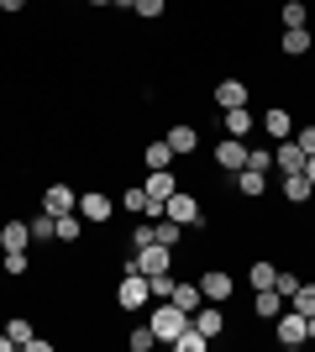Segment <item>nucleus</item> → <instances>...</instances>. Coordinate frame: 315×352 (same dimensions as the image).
Segmentation results:
<instances>
[{
    "mask_svg": "<svg viewBox=\"0 0 315 352\" xmlns=\"http://www.w3.org/2000/svg\"><path fill=\"white\" fill-rule=\"evenodd\" d=\"M126 268H137V274H168V268H174V248H163V242H148V248H137V252H126V258H121V274H126Z\"/></svg>",
    "mask_w": 315,
    "mask_h": 352,
    "instance_id": "f257e3e1",
    "label": "nucleus"
},
{
    "mask_svg": "<svg viewBox=\"0 0 315 352\" xmlns=\"http://www.w3.org/2000/svg\"><path fill=\"white\" fill-rule=\"evenodd\" d=\"M148 326H152V337H158V342H174L184 326H189V310H179L174 300H152V321Z\"/></svg>",
    "mask_w": 315,
    "mask_h": 352,
    "instance_id": "f03ea898",
    "label": "nucleus"
},
{
    "mask_svg": "<svg viewBox=\"0 0 315 352\" xmlns=\"http://www.w3.org/2000/svg\"><path fill=\"white\" fill-rule=\"evenodd\" d=\"M163 216H174L184 232H205V210H200V200L189 190H174V195H168V200H163Z\"/></svg>",
    "mask_w": 315,
    "mask_h": 352,
    "instance_id": "7ed1b4c3",
    "label": "nucleus"
},
{
    "mask_svg": "<svg viewBox=\"0 0 315 352\" xmlns=\"http://www.w3.org/2000/svg\"><path fill=\"white\" fill-rule=\"evenodd\" d=\"M116 305H121V310H142V305H152L148 274H137V268H126V274H121V284H116Z\"/></svg>",
    "mask_w": 315,
    "mask_h": 352,
    "instance_id": "20e7f679",
    "label": "nucleus"
},
{
    "mask_svg": "<svg viewBox=\"0 0 315 352\" xmlns=\"http://www.w3.org/2000/svg\"><path fill=\"white\" fill-rule=\"evenodd\" d=\"M273 337H279V347H305V342H310V326H305V316L294 305H284V310H279V331H273Z\"/></svg>",
    "mask_w": 315,
    "mask_h": 352,
    "instance_id": "39448f33",
    "label": "nucleus"
},
{
    "mask_svg": "<svg viewBox=\"0 0 315 352\" xmlns=\"http://www.w3.org/2000/svg\"><path fill=\"white\" fill-rule=\"evenodd\" d=\"M200 294H205L210 305H226V300L237 294V279H231L226 268H205V274H200Z\"/></svg>",
    "mask_w": 315,
    "mask_h": 352,
    "instance_id": "423d86ee",
    "label": "nucleus"
},
{
    "mask_svg": "<svg viewBox=\"0 0 315 352\" xmlns=\"http://www.w3.org/2000/svg\"><path fill=\"white\" fill-rule=\"evenodd\" d=\"M79 216L90 221V226H105V221L116 216V200H110L105 190H84L79 195Z\"/></svg>",
    "mask_w": 315,
    "mask_h": 352,
    "instance_id": "0eeeda50",
    "label": "nucleus"
},
{
    "mask_svg": "<svg viewBox=\"0 0 315 352\" xmlns=\"http://www.w3.org/2000/svg\"><path fill=\"white\" fill-rule=\"evenodd\" d=\"M5 331H11V342H16V347H27V352H53V342H47V337H37L27 316H11V321H5Z\"/></svg>",
    "mask_w": 315,
    "mask_h": 352,
    "instance_id": "6e6552de",
    "label": "nucleus"
},
{
    "mask_svg": "<svg viewBox=\"0 0 315 352\" xmlns=\"http://www.w3.org/2000/svg\"><path fill=\"white\" fill-rule=\"evenodd\" d=\"M221 132H226V137H242V142H247V137L257 132L253 111H247V105H231V111H221Z\"/></svg>",
    "mask_w": 315,
    "mask_h": 352,
    "instance_id": "1a4fd4ad",
    "label": "nucleus"
},
{
    "mask_svg": "<svg viewBox=\"0 0 315 352\" xmlns=\"http://www.w3.org/2000/svg\"><path fill=\"white\" fill-rule=\"evenodd\" d=\"M215 163H221L226 174L247 168V142H242V137H221V142H215Z\"/></svg>",
    "mask_w": 315,
    "mask_h": 352,
    "instance_id": "9d476101",
    "label": "nucleus"
},
{
    "mask_svg": "<svg viewBox=\"0 0 315 352\" xmlns=\"http://www.w3.org/2000/svg\"><path fill=\"white\" fill-rule=\"evenodd\" d=\"M43 210L47 216H69V210H79V195L69 190V184H47L43 190Z\"/></svg>",
    "mask_w": 315,
    "mask_h": 352,
    "instance_id": "9b49d317",
    "label": "nucleus"
},
{
    "mask_svg": "<svg viewBox=\"0 0 315 352\" xmlns=\"http://www.w3.org/2000/svg\"><path fill=\"white\" fill-rule=\"evenodd\" d=\"M273 168H279V174H300V168H305V153H300L294 137H284V142L273 147Z\"/></svg>",
    "mask_w": 315,
    "mask_h": 352,
    "instance_id": "f8f14e48",
    "label": "nucleus"
},
{
    "mask_svg": "<svg viewBox=\"0 0 315 352\" xmlns=\"http://www.w3.org/2000/svg\"><path fill=\"white\" fill-rule=\"evenodd\" d=\"M163 142L174 147V158H189V153H200V132H195V126H168Z\"/></svg>",
    "mask_w": 315,
    "mask_h": 352,
    "instance_id": "ddd939ff",
    "label": "nucleus"
},
{
    "mask_svg": "<svg viewBox=\"0 0 315 352\" xmlns=\"http://www.w3.org/2000/svg\"><path fill=\"white\" fill-rule=\"evenodd\" d=\"M0 248L5 252H27L32 248V226L27 221H5V226H0Z\"/></svg>",
    "mask_w": 315,
    "mask_h": 352,
    "instance_id": "4468645a",
    "label": "nucleus"
},
{
    "mask_svg": "<svg viewBox=\"0 0 315 352\" xmlns=\"http://www.w3.org/2000/svg\"><path fill=\"white\" fill-rule=\"evenodd\" d=\"M257 126H263V132H268L273 142H284V137H294V116H289L284 105H273V111H268L263 121H257Z\"/></svg>",
    "mask_w": 315,
    "mask_h": 352,
    "instance_id": "2eb2a0df",
    "label": "nucleus"
},
{
    "mask_svg": "<svg viewBox=\"0 0 315 352\" xmlns=\"http://www.w3.org/2000/svg\"><path fill=\"white\" fill-rule=\"evenodd\" d=\"M310 27H284V37H279V47H284V58H305L310 53Z\"/></svg>",
    "mask_w": 315,
    "mask_h": 352,
    "instance_id": "dca6fc26",
    "label": "nucleus"
},
{
    "mask_svg": "<svg viewBox=\"0 0 315 352\" xmlns=\"http://www.w3.org/2000/svg\"><path fill=\"white\" fill-rule=\"evenodd\" d=\"M279 310H284V294L279 289H257L253 294V316L257 321H279Z\"/></svg>",
    "mask_w": 315,
    "mask_h": 352,
    "instance_id": "f3484780",
    "label": "nucleus"
},
{
    "mask_svg": "<svg viewBox=\"0 0 315 352\" xmlns=\"http://www.w3.org/2000/svg\"><path fill=\"white\" fill-rule=\"evenodd\" d=\"M237 190L247 195V200H257V195H268V174H263V168H237Z\"/></svg>",
    "mask_w": 315,
    "mask_h": 352,
    "instance_id": "a211bd4d",
    "label": "nucleus"
},
{
    "mask_svg": "<svg viewBox=\"0 0 315 352\" xmlns=\"http://www.w3.org/2000/svg\"><path fill=\"white\" fill-rule=\"evenodd\" d=\"M189 321H195L200 331H205V337H221V331H226V316H221V305H210V300L195 310V316H189Z\"/></svg>",
    "mask_w": 315,
    "mask_h": 352,
    "instance_id": "6ab92c4d",
    "label": "nucleus"
},
{
    "mask_svg": "<svg viewBox=\"0 0 315 352\" xmlns=\"http://www.w3.org/2000/svg\"><path fill=\"white\" fill-rule=\"evenodd\" d=\"M284 200H289V206H305V200H315V184L305 179V168H300V174H284Z\"/></svg>",
    "mask_w": 315,
    "mask_h": 352,
    "instance_id": "aec40b11",
    "label": "nucleus"
},
{
    "mask_svg": "<svg viewBox=\"0 0 315 352\" xmlns=\"http://www.w3.org/2000/svg\"><path fill=\"white\" fill-rule=\"evenodd\" d=\"M215 105H221V111L247 105V85H242V79H221V85H215Z\"/></svg>",
    "mask_w": 315,
    "mask_h": 352,
    "instance_id": "412c9836",
    "label": "nucleus"
},
{
    "mask_svg": "<svg viewBox=\"0 0 315 352\" xmlns=\"http://www.w3.org/2000/svg\"><path fill=\"white\" fill-rule=\"evenodd\" d=\"M168 347H179V352H205V347H210V337H205V331H200L195 321H189V326H184V331H179V337L168 342Z\"/></svg>",
    "mask_w": 315,
    "mask_h": 352,
    "instance_id": "4be33fe9",
    "label": "nucleus"
},
{
    "mask_svg": "<svg viewBox=\"0 0 315 352\" xmlns=\"http://www.w3.org/2000/svg\"><path fill=\"white\" fill-rule=\"evenodd\" d=\"M27 226H32V242H58V216H47V210H37V216H32Z\"/></svg>",
    "mask_w": 315,
    "mask_h": 352,
    "instance_id": "5701e85b",
    "label": "nucleus"
},
{
    "mask_svg": "<svg viewBox=\"0 0 315 352\" xmlns=\"http://www.w3.org/2000/svg\"><path fill=\"white\" fill-rule=\"evenodd\" d=\"M142 163H148V168H174V147H168L163 137H158V142H148V147H142Z\"/></svg>",
    "mask_w": 315,
    "mask_h": 352,
    "instance_id": "b1692460",
    "label": "nucleus"
},
{
    "mask_svg": "<svg viewBox=\"0 0 315 352\" xmlns=\"http://www.w3.org/2000/svg\"><path fill=\"white\" fill-rule=\"evenodd\" d=\"M273 279H279V263H268V258H257V263L247 268V284H253V289H273Z\"/></svg>",
    "mask_w": 315,
    "mask_h": 352,
    "instance_id": "393cba45",
    "label": "nucleus"
},
{
    "mask_svg": "<svg viewBox=\"0 0 315 352\" xmlns=\"http://www.w3.org/2000/svg\"><path fill=\"white\" fill-rule=\"evenodd\" d=\"M174 305H179V310H189V316H195V310L205 305V294H200V284H174Z\"/></svg>",
    "mask_w": 315,
    "mask_h": 352,
    "instance_id": "a878e982",
    "label": "nucleus"
},
{
    "mask_svg": "<svg viewBox=\"0 0 315 352\" xmlns=\"http://www.w3.org/2000/svg\"><path fill=\"white\" fill-rule=\"evenodd\" d=\"M121 210H132V216H148V190H142V184H132V190L121 195ZM152 221V216H148Z\"/></svg>",
    "mask_w": 315,
    "mask_h": 352,
    "instance_id": "bb28decb",
    "label": "nucleus"
},
{
    "mask_svg": "<svg viewBox=\"0 0 315 352\" xmlns=\"http://www.w3.org/2000/svg\"><path fill=\"white\" fill-rule=\"evenodd\" d=\"M158 242H163V248H179V242H184V226L174 216H158Z\"/></svg>",
    "mask_w": 315,
    "mask_h": 352,
    "instance_id": "cd10ccee",
    "label": "nucleus"
},
{
    "mask_svg": "<svg viewBox=\"0 0 315 352\" xmlns=\"http://www.w3.org/2000/svg\"><path fill=\"white\" fill-rule=\"evenodd\" d=\"M79 236H84V216H74V210L58 216V242H79Z\"/></svg>",
    "mask_w": 315,
    "mask_h": 352,
    "instance_id": "c85d7f7f",
    "label": "nucleus"
},
{
    "mask_svg": "<svg viewBox=\"0 0 315 352\" xmlns=\"http://www.w3.org/2000/svg\"><path fill=\"white\" fill-rule=\"evenodd\" d=\"M126 347H132V352H152V347H158L152 326H132V331H126Z\"/></svg>",
    "mask_w": 315,
    "mask_h": 352,
    "instance_id": "c756f323",
    "label": "nucleus"
},
{
    "mask_svg": "<svg viewBox=\"0 0 315 352\" xmlns=\"http://www.w3.org/2000/svg\"><path fill=\"white\" fill-rule=\"evenodd\" d=\"M148 242H158V221L137 216V226H132V248H148Z\"/></svg>",
    "mask_w": 315,
    "mask_h": 352,
    "instance_id": "7c9ffc66",
    "label": "nucleus"
},
{
    "mask_svg": "<svg viewBox=\"0 0 315 352\" xmlns=\"http://www.w3.org/2000/svg\"><path fill=\"white\" fill-rule=\"evenodd\" d=\"M174 284L179 279H174V268H168V274H152L148 289H152V300H174Z\"/></svg>",
    "mask_w": 315,
    "mask_h": 352,
    "instance_id": "2f4dec72",
    "label": "nucleus"
},
{
    "mask_svg": "<svg viewBox=\"0 0 315 352\" xmlns=\"http://www.w3.org/2000/svg\"><path fill=\"white\" fill-rule=\"evenodd\" d=\"M289 305L300 310V316H315V284L300 279V289H294V300H289Z\"/></svg>",
    "mask_w": 315,
    "mask_h": 352,
    "instance_id": "473e14b6",
    "label": "nucleus"
},
{
    "mask_svg": "<svg viewBox=\"0 0 315 352\" xmlns=\"http://www.w3.org/2000/svg\"><path fill=\"white\" fill-rule=\"evenodd\" d=\"M310 21V6L305 0H284V27H305Z\"/></svg>",
    "mask_w": 315,
    "mask_h": 352,
    "instance_id": "72a5a7b5",
    "label": "nucleus"
},
{
    "mask_svg": "<svg viewBox=\"0 0 315 352\" xmlns=\"http://www.w3.org/2000/svg\"><path fill=\"white\" fill-rule=\"evenodd\" d=\"M247 168H263V174H273V147H247Z\"/></svg>",
    "mask_w": 315,
    "mask_h": 352,
    "instance_id": "f704fd0d",
    "label": "nucleus"
},
{
    "mask_svg": "<svg viewBox=\"0 0 315 352\" xmlns=\"http://www.w3.org/2000/svg\"><path fill=\"white\" fill-rule=\"evenodd\" d=\"M273 289L284 294V305L294 300V289H300V274H289V268H279V279H273Z\"/></svg>",
    "mask_w": 315,
    "mask_h": 352,
    "instance_id": "c9c22d12",
    "label": "nucleus"
},
{
    "mask_svg": "<svg viewBox=\"0 0 315 352\" xmlns=\"http://www.w3.org/2000/svg\"><path fill=\"white\" fill-rule=\"evenodd\" d=\"M27 268H32V258H27V252H5V274H11V279H21Z\"/></svg>",
    "mask_w": 315,
    "mask_h": 352,
    "instance_id": "e433bc0d",
    "label": "nucleus"
},
{
    "mask_svg": "<svg viewBox=\"0 0 315 352\" xmlns=\"http://www.w3.org/2000/svg\"><path fill=\"white\" fill-rule=\"evenodd\" d=\"M163 6H168V0H132V11L148 16V21H158V16H163Z\"/></svg>",
    "mask_w": 315,
    "mask_h": 352,
    "instance_id": "4c0bfd02",
    "label": "nucleus"
},
{
    "mask_svg": "<svg viewBox=\"0 0 315 352\" xmlns=\"http://www.w3.org/2000/svg\"><path fill=\"white\" fill-rule=\"evenodd\" d=\"M294 142H300L305 158H315V126H294Z\"/></svg>",
    "mask_w": 315,
    "mask_h": 352,
    "instance_id": "58836bf2",
    "label": "nucleus"
},
{
    "mask_svg": "<svg viewBox=\"0 0 315 352\" xmlns=\"http://www.w3.org/2000/svg\"><path fill=\"white\" fill-rule=\"evenodd\" d=\"M21 6H27V0H0V11H5V16H16Z\"/></svg>",
    "mask_w": 315,
    "mask_h": 352,
    "instance_id": "ea45409f",
    "label": "nucleus"
},
{
    "mask_svg": "<svg viewBox=\"0 0 315 352\" xmlns=\"http://www.w3.org/2000/svg\"><path fill=\"white\" fill-rule=\"evenodd\" d=\"M305 179H310V184H315V158H305Z\"/></svg>",
    "mask_w": 315,
    "mask_h": 352,
    "instance_id": "a19ab883",
    "label": "nucleus"
},
{
    "mask_svg": "<svg viewBox=\"0 0 315 352\" xmlns=\"http://www.w3.org/2000/svg\"><path fill=\"white\" fill-rule=\"evenodd\" d=\"M5 347H16V342H11V331H5V337H0V352H5Z\"/></svg>",
    "mask_w": 315,
    "mask_h": 352,
    "instance_id": "79ce46f5",
    "label": "nucleus"
},
{
    "mask_svg": "<svg viewBox=\"0 0 315 352\" xmlns=\"http://www.w3.org/2000/svg\"><path fill=\"white\" fill-rule=\"evenodd\" d=\"M305 326H310V342H315V316H305Z\"/></svg>",
    "mask_w": 315,
    "mask_h": 352,
    "instance_id": "37998d69",
    "label": "nucleus"
},
{
    "mask_svg": "<svg viewBox=\"0 0 315 352\" xmlns=\"http://www.w3.org/2000/svg\"><path fill=\"white\" fill-rule=\"evenodd\" d=\"M84 6H110V0H84Z\"/></svg>",
    "mask_w": 315,
    "mask_h": 352,
    "instance_id": "c03bdc74",
    "label": "nucleus"
},
{
    "mask_svg": "<svg viewBox=\"0 0 315 352\" xmlns=\"http://www.w3.org/2000/svg\"><path fill=\"white\" fill-rule=\"evenodd\" d=\"M110 6H132V0H110Z\"/></svg>",
    "mask_w": 315,
    "mask_h": 352,
    "instance_id": "a18cd8bd",
    "label": "nucleus"
}]
</instances>
